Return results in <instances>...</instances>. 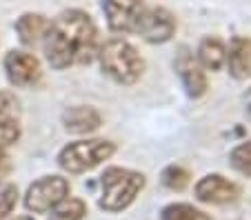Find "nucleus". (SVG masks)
<instances>
[{
  "instance_id": "f257e3e1",
  "label": "nucleus",
  "mask_w": 251,
  "mask_h": 220,
  "mask_svg": "<svg viewBox=\"0 0 251 220\" xmlns=\"http://www.w3.org/2000/svg\"><path fill=\"white\" fill-rule=\"evenodd\" d=\"M43 45L45 56L53 69L89 65L98 53V29L89 14L67 9L49 23Z\"/></svg>"
},
{
  "instance_id": "f03ea898",
  "label": "nucleus",
  "mask_w": 251,
  "mask_h": 220,
  "mask_svg": "<svg viewBox=\"0 0 251 220\" xmlns=\"http://www.w3.org/2000/svg\"><path fill=\"white\" fill-rule=\"evenodd\" d=\"M96 56L100 60L102 72L118 85H133L140 80L145 72V60L138 53V49L123 38L107 40L102 47H98Z\"/></svg>"
},
{
  "instance_id": "7ed1b4c3",
  "label": "nucleus",
  "mask_w": 251,
  "mask_h": 220,
  "mask_svg": "<svg viewBox=\"0 0 251 220\" xmlns=\"http://www.w3.org/2000/svg\"><path fill=\"white\" fill-rule=\"evenodd\" d=\"M100 207L104 211H123L136 200L145 187V176L140 171L125 167H109L100 176Z\"/></svg>"
},
{
  "instance_id": "20e7f679",
  "label": "nucleus",
  "mask_w": 251,
  "mask_h": 220,
  "mask_svg": "<svg viewBox=\"0 0 251 220\" xmlns=\"http://www.w3.org/2000/svg\"><path fill=\"white\" fill-rule=\"evenodd\" d=\"M116 151V145L111 140L91 138V140H76L69 143L58 153V165L69 173H85L98 167L100 163L109 160Z\"/></svg>"
},
{
  "instance_id": "39448f33",
  "label": "nucleus",
  "mask_w": 251,
  "mask_h": 220,
  "mask_svg": "<svg viewBox=\"0 0 251 220\" xmlns=\"http://www.w3.org/2000/svg\"><path fill=\"white\" fill-rule=\"evenodd\" d=\"M69 196V182L60 176H45L36 180L27 189L25 196V207L36 214H47L58 202H62Z\"/></svg>"
},
{
  "instance_id": "423d86ee",
  "label": "nucleus",
  "mask_w": 251,
  "mask_h": 220,
  "mask_svg": "<svg viewBox=\"0 0 251 220\" xmlns=\"http://www.w3.org/2000/svg\"><path fill=\"white\" fill-rule=\"evenodd\" d=\"M136 34H140L147 43H153V45L167 43L176 34L174 14L167 11L165 7H145V11L140 16V23L136 27Z\"/></svg>"
},
{
  "instance_id": "0eeeda50",
  "label": "nucleus",
  "mask_w": 251,
  "mask_h": 220,
  "mask_svg": "<svg viewBox=\"0 0 251 220\" xmlns=\"http://www.w3.org/2000/svg\"><path fill=\"white\" fill-rule=\"evenodd\" d=\"M102 9L111 31L136 34V27L145 11V2L142 0H104Z\"/></svg>"
},
{
  "instance_id": "6e6552de",
  "label": "nucleus",
  "mask_w": 251,
  "mask_h": 220,
  "mask_svg": "<svg viewBox=\"0 0 251 220\" xmlns=\"http://www.w3.org/2000/svg\"><path fill=\"white\" fill-rule=\"evenodd\" d=\"M5 73L14 87H33L43 76V69L33 53L14 49L5 56Z\"/></svg>"
},
{
  "instance_id": "1a4fd4ad",
  "label": "nucleus",
  "mask_w": 251,
  "mask_h": 220,
  "mask_svg": "<svg viewBox=\"0 0 251 220\" xmlns=\"http://www.w3.org/2000/svg\"><path fill=\"white\" fill-rule=\"evenodd\" d=\"M238 196H240V187L220 173H209L196 182V198L200 202H207V205L236 202Z\"/></svg>"
},
{
  "instance_id": "9d476101",
  "label": "nucleus",
  "mask_w": 251,
  "mask_h": 220,
  "mask_svg": "<svg viewBox=\"0 0 251 220\" xmlns=\"http://www.w3.org/2000/svg\"><path fill=\"white\" fill-rule=\"evenodd\" d=\"M176 72L180 76L182 87H185L187 96L191 98H202L207 94V76H204V69L198 65L194 56L189 53V49L182 47L180 53L176 56Z\"/></svg>"
},
{
  "instance_id": "9b49d317",
  "label": "nucleus",
  "mask_w": 251,
  "mask_h": 220,
  "mask_svg": "<svg viewBox=\"0 0 251 220\" xmlns=\"http://www.w3.org/2000/svg\"><path fill=\"white\" fill-rule=\"evenodd\" d=\"M227 67L236 80L251 78V38L247 36H233L227 47Z\"/></svg>"
},
{
  "instance_id": "f8f14e48",
  "label": "nucleus",
  "mask_w": 251,
  "mask_h": 220,
  "mask_svg": "<svg viewBox=\"0 0 251 220\" xmlns=\"http://www.w3.org/2000/svg\"><path fill=\"white\" fill-rule=\"evenodd\" d=\"M62 124L71 134H91L102 124V118L94 107L76 105L62 111Z\"/></svg>"
},
{
  "instance_id": "ddd939ff",
  "label": "nucleus",
  "mask_w": 251,
  "mask_h": 220,
  "mask_svg": "<svg viewBox=\"0 0 251 220\" xmlns=\"http://www.w3.org/2000/svg\"><path fill=\"white\" fill-rule=\"evenodd\" d=\"M198 65L207 72H218L223 69L225 60H227V47L220 38L216 36H207V38L200 40L198 45Z\"/></svg>"
},
{
  "instance_id": "4468645a",
  "label": "nucleus",
  "mask_w": 251,
  "mask_h": 220,
  "mask_svg": "<svg viewBox=\"0 0 251 220\" xmlns=\"http://www.w3.org/2000/svg\"><path fill=\"white\" fill-rule=\"evenodd\" d=\"M49 29V20L43 14H23L16 20V31L23 45L31 47V45L45 40V34Z\"/></svg>"
},
{
  "instance_id": "2eb2a0df",
  "label": "nucleus",
  "mask_w": 251,
  "mask_h": 220,
  "mask_svg": "<svg viewBox=\"0 0 251 220\" xmlns=\"http://www.w3.org/2000/svg\"><path fill=\"white\" fill-rule=\"evenodd\" d=\"M160 220H211V216L196 209L194 205H187V202H174L162 209Z\"/></svg>"
},
{
  "instance_id": "dca6fc26",
  "label": "nucleus",
  "mask_w": 251,
  "mask_h": 220,
  "mask_svg": "<svg viewBox=\"0 0 251 220\" xmlns=\"http://www.w3.org/2000/svg\"><path fill=\"white\" fill-rule=\"evenodd\" d=\"M53 220H82L87 214V205L78 198H65L53 207Z\"/></svg>"
},
{
  "instance_id": "f3484780",
  "label": "nucleus",
  "mask_w": 251,
  "mask_h": 220,
  "mask_svg": "<svg viewBox=\"0 0 251 220\" xmlns=\"http://www.w3.org/2000/svg\"><path fill=\"white\" fill-rule=\"evenodd\" d=\"M189 182H191V173L180 165H171V167H167L162 171V185L167 189H171V192H182V189H187Z\"/></svg>"
},
{
  "instance_id": "a211bd4d",
  "label": "nucleus",
  "mask_w": 251,
  "mask_h": 220,
  "mask_svg": "<svg viewBox=\"0 0 251 220\" xmlns=\"http://www.w3.org/2000/svg\"><path fill=\"white\" fill-rule=\"evenodd\" d=\"M229 163H231V167L236 169L238 173L251 178V140L240 143L238 147L231 149V153H229Z\"/></svg>"
},
{
  "instance_id": "6ab92c4d",
  "label": "nucleus",
  "mask_w": 251,
  "mask_h": 220,
  "mask_svg": "<svg viewBox=\"0 0 251 220\" xmlns=\"http://www.w3.org/2000/svg\"><path fill=\"white\" fill-rule=\"evenodd\" d=\"M20 138V124L16 118H0V149L18 143Z\"/></svg>"
},
{
  "instance_id": "aec40b11",
  "label": "nucleus",
  "mask_w": 251,
  "mask_h": 220,
  "mask_svg": "<svg viewBox=\"0 0 251 220\" xmlns=\"http://www.w3.org/2000/svg\"><path fill=\"white\" fill-rule=\"evenodd\" d=\"M18 202V187L7 185L0 189V220H7Z\"/></svg>"
},
{
  "instance_id": "412c9836",
  "label": "nucleus",
  "mask_w": 251,
  "mask_h": 220,
  "mask_svg": "<svg viewBox=\"0 0 251 220\" xmlns=\"http://www.w3.org/2000/svg\"><path fill=\"white\" fill-rule=\"evenodd\" d=\"M18 116V100L14 94L0 89V118H16Z\"/></svg>"
},
{
  "instance_id": "4be33fe9",
  "label": "nucleus",
  "mask_w": 251,
  "mask_h": 220,
  "mask_svg": "<svg viewBox=\"0 0 251 220\" xmlns=\"http://www.w3.org/2000/svg\"><path fill=\"white\" fill-rule=\"evenodd\" d=\"M9 171H11V160L5 153V149H0V180L9 176Z\"/></svg>"
},
{
  "instance_id": "5701e85b",
  "label": "nucleus",
  "mask_w": 251,
  "mask_h": 220,
  "mask_svg": "<svg viewBox=\"0 0 251 220\" xmlns=\"http://www.w3.org/2000/svg\"><path fill=\"white\" fill-rule=\"evenodd\" d=\"M245 109H247V116H249V120H251V89L245 94Z\"/></svg>"
},
{
  "instance_id": "b1692460",
  "label": "nucleus",
  "mask_w": 251,
  "mask_h": 220,
  "mask_svg": "<svg viewBox=\"0 0 251 220\" xmlns=\"http://www.w3.org/2000/svg\"><path fill=\"white\" fill-rule=\"evenodd\" d=\"M14 220H33V218H29V216H18V218H14Z\"/></svg>"
}]
</instances>
